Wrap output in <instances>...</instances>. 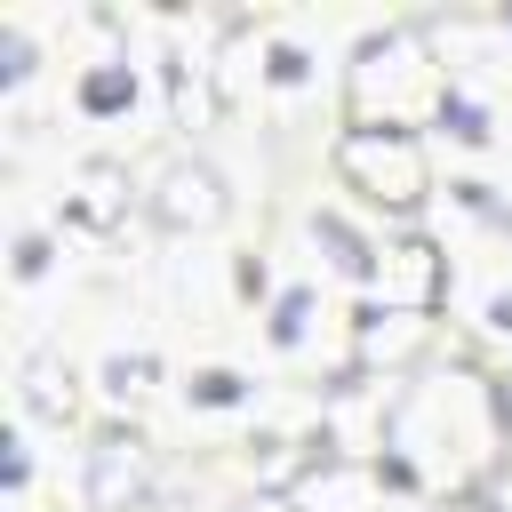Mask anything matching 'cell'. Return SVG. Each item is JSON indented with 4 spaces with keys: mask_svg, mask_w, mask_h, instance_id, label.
<instances>
[{
    "mask_svg": "<svg viewBox=\"0 0 512 512\" xmlns=\"http://www.w3.org/2000/svg\"><path fill=\"white\" fill-rule=\"evenodd\" d=\"M448 112V80L424 48V32H384L352 56V128H408Z\"/></svg>",
    "mask_w": 512,
    "mask_h": 512,
    "instance_id": "1",
    "label": "cell"
},
{
    "mask_svg": "<svg viewBox=\"0 0 512 512\" xmlns=\"http://www.w3.org/2000/svg\"><path fill=\"white\" fill-rule=\"evenodd\" d=\"M336 176L368 200V208H416L432 192V160L408 128H344L336 136Z\"/></svg>",
    "mask_w": 512,
    "mask_h": 512,
    "instance_id": "2",
    "label": "cell"
},
{
    "mask_svg": "<svg viewBox=\"0 0 512 512\" xmlns=\"http://www.w3.org/2000/svg\"><path fill=\"white\" fill-rule=\"evenodd\" d=\"M152 216L168 232H216L232 216V192H224V176L208 160H168L160 184H152Z\"/></svg>",
    "mask_w": 512,
    "mask_h": 512,
    "instance_id": "3",
    "label": "cell"
},
{
    "mask_svg": "<svg viewBox=\"0 0 512 512\" xmlns=\"http://www.w3.org/2000/svg\"><path fill=\"white\" fill-rule=\"evenodd\" d=\"M152 496V448L136 432H104L88 448V512H136Z\"/></svg>",
    "mask_w": 512,
    "mask_h": 512,
    "instance_id": "4",
    "label": "cell"
},
{
    "mask_svg": "<svg viewBox=\"0 0 512 512\" xmlns=\"http://www.w3.org/2000/svg\"><path fill=\"white\" fill-rule=\"evenodd\" d=\"M368 272H376V288H384L392 312H432V304L448 296V256H440L432 240H392Z\"/></svg>",
    "mask_w": 512,
    "mask_h": 512,
    "instance_id": "5",
    "label": "cell"
},
{
    "mask_svg": "<svg viewBox=\"0 0 512 512\" xmlns=\"http://www.w3.org/2000/svg\"><path fill=\"white\" fill-rule=\"evenodd\" d=\"M24 408L40 424H72L80 416V376L64 368V352H32L24 360Z\"/></svg>",
    "mask_w": 512,
    "mask_h": 512,
    "instance_id": "6",
    "label": "cell"
},
{
    "mask_svg": "<svg viewBox=\"0 0 512 512\" xmlns=\"http://www.w3.org/2000/svg\"><path fill=\"white\" fill-rule=\"evenodd\" d=\"M120 208H128V176H120L112 160H88V168L72 176V216H80L88 232H104V224H120Z\"/></svg>",
    "mask_w": 512,
    "mask_h": 512,
    "instance_id": "7",
    "label": "cell"
},
{
    "mask_svg": "<svg viewBox=\"0 0 512 512\" xmlns=\"http://www.w3.org/2000/svg\"><path fill=\"white\" fill-rule=\"evenodd\" d=\"M424 336H432V320L424 312H376V320H360V360H384V368H400V360H416L424 352Z\"/></svg>",
    "mask_w": 512,
    "mask_h": 512,
    "instance_id": "8",
    "label": "cell"
},
{
    "mask_svg": "<svg viewBox=\"0 0 512 512\" xmlns=\"http://www.w3.org/2000/svg\"><path fill=\"white\" fill-rule=\"evenodd\" d=\"M216 112H224V96L208 88V72H200V64H176V120H184V128H208Z\"/></svg>",
    "mask_w": 512,
    "mask_h": 512,
    "instance_id": "9",
    "label": "cell"
},
{
    "mask_svg": "<svg viewBox=\"0 0 512 512\" xmlns=\"http://www.w3.org/2000/svg\"><path fill=\"white\" fill-rule=\"evenodd\" d=\"M80 104H88V112H112V104H128V72H120V64H96V72L80 80Z\"/></svg>",
    "mask_w": 512,
    "mask_h": 512,
    "instance_id": "10",
    "label": "cell"
},
{
    "mask_svg": "<svg viewBox=\"0 0 512 512\" xmlns=\"http://www.w3.org/2000/svg\"><path fill=\"white\" fill-rule=\"evenodd\" d=\"M104 384H112V392H120V400H136V392H144V384H152V360H128V352H120V360H112V368H104Z\"/></svg>",
    "mask_w": 512,
    "mask_h": 512,
    "instance_id": "11",
    "label": "cell"
},
{
    "mask_svg": "<svg viewBox=\"0 0 512 512\" xmlns=\"http://www.w3.org/2000/svg\"><path fill=\"white\" fill-rule=\"evenodd\" d=\"M232 392H240V376H224V368H208V376L192 384V400H208V408H216V400H232Z\"/></svg>",
    "mask_w": 512,
    "mask_h": 512,
    "instance_id": "12",
    "label": "cell"
},
{
    "mask_svg": "<svg viewBox=\"0 0 512 512\" xmlns=\"http://www.w3.org/2000/svg\"><path fill=\"white\" fill-rule=\"evenodd\" d=\"M240 512H296V504H288V496H280V488H264V496H248V504H240Z\"/></svg>",
    "mask_w": 512,
    "mask_h": 512,
    "instance_id": "13",
    "label": "cell"
}]
</instances>
